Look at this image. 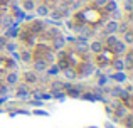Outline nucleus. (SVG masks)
<instances>
[{"label": "nucleus", "instance_id": "obj_1", "mask_svg": "<svg viewBox=\"0 0 133 128\" xmlns=\"http://www.w3.org/2000/svg\"><path fill=\"white\" fill-rule=\"evenodd\" d=\"M15 96L19 99H29L30 98V91H29V86L27 84H20L15 91Z\"/></svg>", "mask_w": 133, "mask_h": 128}, {"label": "nucleus", "instance_id": "obj_2", "mask_svg": "<svg viewBox=\"0 0 133 128\" xmlns=\"http://www.w3.org/2000/svg\"><path fill=\"white\" fill-rule=\"evenodd\" d=\"M118 20H110V22H106V25H104V34L106 36H110V34H118Z\"/></svg>", "mask_w": 133, "mask_h": 128}, {"label": "nucleus", "instance_id": "obj_3", "mask_svg": "<svg viewBox=\"0 0 133 128\" xmlns=\"http://www.w3.org/2000/svg\"><path fill=\"white\" fill-rule=\"evenodd\" d=\"M111 49H113V51H115L116 54H120V56H123V54H125V52L128 51V46H127V44L123 42V41H120V39H118V41H116V44H115V46L111 47Z\"/></svg>", "mask_w": 133, "mask_h": 128}, {"label": "nucleus", "instance_id": "obj_4", "mask_svg": "<svg viewBox=\"0 0 133 128\" xmlns=\"http://www.w3.org/2000/svg\"><path fill=\"white\" fill-rule=\"evenodd\" d=\"M64 44H66V37L64 36H56V37H52V47L54 49H62L64 47Z\"/></svg>", "mask_w": 133, "mask_h": 128}, {"label": "nucleus", "instance_id": "obj_5", "mask_svg": "<svg viewBox=\"0 0 133 128\" xmlns=\"http://www.w3.org/2000/svg\"><path fill=\"white\" fill-rule=\"evenodd\" d=\"M111 78H113L116 83H120V84H123V83L128 81V74L125 71H115V74L111 76Z\"/></svg>", "mask_w": 133, "mask_h": 128}, {"label": "nucleus", "instance_id": "obj_6", "mask_svg": "<svg viewBox=\"0 0 133 128\" xmlns=\"http://www.w3.org/2000/svg\"><path fill=\"white\" fill-rule=\"evenodd\" d=\"M5 81H7V84H17L19 83V72L17 71H10L9 74H7V78H5Z\"/></svg>", "mask_w": 133, "mask_h": 128}, {"label": "nucleus", "instance_id": "obj_7", "mask_svg": "<svg viewBox=\"0 0 133 128\" xmlns=\"http://www.w3.org/2000/svg\"><path fill=\"white\" fill-rule=\"evenodd\" d=\"M110 93H111L113 96H120V98H128V93L125 91V89L121 88V86H115V88L111 89Z\"/></svg>", "mask_w": 133, "mask_h": 128}, {"label": "nucleus", "instance_id": "obj_8", "mask_svg": "<svg viewBox=\"0 0 133 128\" xmlns=\"http://www.w3.org/2000/svg\"><path fill=\"white\" fill-rule=\"evenodd\" d=\"M47 63H45V61H42V59H39V61H36V63H34V71L36 72H44L45 69H47Z\"/></svg>", "mask_w": 133, "mask_h": 128}, {"label": "nucleus", "instance_id": "obj_9", "mask_svg": "<svg viewBox=\"0 0 133 128\" xmlns=\"http://www.w3.org/2000/svg\"><path fill=\"white\" fill-rule=\"evenodd\" d=\"M89 51H93L94 54H99L103 51V42L101 41H94V42L89 44Z\"/></svg>", "mask_w": 133, "mask_h": 128}, {"label": "nucleus", "instance_id": "obj_10", "mask_svg": "<svg viewBox=\"0 0 133 128\" xmlns=\"http://www.w3.org/2000/svg\"><path fill=\"white\" fill-rule=\"evenodd\" d=\"M36 2L34 0H24V3H22V9L25 10V12H32V10H36Z\"/></svg>", "mask_w": 133, "mask_h": 128}, {"label": "nucleus", "instance_id": "obj_11", "mask_svg": "<svg viewBox=\"0 0 133 128\" xmlns=\"http://www.w3.org/2000/svg\"><path fill=\"white\" fill-rule=\"evenodd\" d=\"M45 72H47V74L51 76V78H52V76L56 78V76H59V72H61V69H59V66H57V64H54V66H47V69H45Z\"/></svg>", "mask_w": 133, "mask_h": 128}, {"label": "nucleus", "instance_id": "obj_12", "mask_svg": "<svg viewBox=\"0 0 133 128\" xmlns=\"http://www.w3.org/2000/svg\"><path fill=\"white\" fill-rule=\"evenodd\" d=\"M17 36H19V27H17V25L9 27V29H7V32H5V37H7V39H10V37H14V39H15Z\"/></svg>", "mask_w": 133, "mask_h": 128}, {"label": "nucleus", "instance_id": "obj_13", "mask_svg": "<svg viewBox=\"0 0 133 128\" xmlns=\"http://www.w3.org/2000/svg\"><path fill=\"white\" fill-rule=\"evenodd\" d=\"M123 42L127 44V46H131V44H133V32L130 29L123 32Z\"/></svg>", "mask_w": 133, "mask_h": 128}, {"label": "nucleus", "instance_id": "obj_14", "mask_svg": "<svg viewBox=\"0 0 133 128\" xmlns=\"http://www.w3.org/2000/svg\"><path fill=\"white\" fill-rule=\"evenodd\" d=\"M123 63H125V66H127V69L128 68H131V63H133V52L130 49L125 52V59H123Z\"/></svg>", "mask_w": 133, "mask_h": 128}, {"label": "nucleus", "instance_id": "obj_15", "mask_svg": "<svg viewBox=\"0 0 133 128\" xmlns=\"http://www.w3.org/2000/svg\"><path fill=\"white\" fill-rule=\"evenodd\" d=\"M24 79H25V83H36L37 81V74L32 71H27L24 72Z\"/></svg>", "mask_w": 133, "mask_h": 128}, {"label": "nucleus", "instance_id": "obj_16", "mask_svg": "<svg viewBox=\"0 0 133 128\" xmlns=\"http://www.w3.org/2000/svg\"><path fill=\"white\" fill-rule=\"evenodd\" d=\"M36 14L39 17H47L49 15V9L45 5H39V7H36Z\"/></svg>", "mask_w": 133, "mask_h": 128}, {"label": "nucleus", "instance_id": "obj_17", "mask_svg": "<svg viewBox=\"0 0 133 128\" xmlns=\"http://www.w3.org/2000/svg\"><path fill=\"white\" fill-rule=\"evenodd\" d=\"M51 89H52V93L62 91V89H64V83H62V81H52L51 83Z\"/></svg>", "mask_w": 133, "mask_h": 128}, {"label": "nucleus", "instance_id": "obj_18", "mask_svg": "<svg viewBox=\"0 0 133 128\" xmlns=\"http://www.w3.org/2000/svg\"><path fill=\"white\" fill-rule=\"evenodd\" d=\"M113 68H115V71H125V69H127V66H125L123 59H115L113 61Z\"/></svg>", "mask_w": 133, "mask_h": 128}, {"label": "nucleus", "instance_id": "obj_19", "mask_svg": "<svg viewBox=\"0 0 133 128\" xmlns=\"http://www.w3.org/2000/svg\"><path fill=\"white\" fill-rule=\"evenodd\" d=\"M64 76H66L68 79H71V81H74L78 74H76V71H74L72 68H64Z\"/></svg>", "mask_w": 133, "mask_h": 128}, {"label": "nucleus", "instance_id": "obj_20", "mask_svg": "<svg viewBox=\"0 0 133 128\" xmlns=\"http://www.w3.org/2000/svg\"><path fill=\"white\" fill-rule=\"evenodd\" d=\"M116 41H118L116 34H110V36H106V47H113L115 44H116Z\"/></svg>", "mask_w": 133, "mask_h": 128}, {"label": "nucleus", "instance_id": "obj_21", "mask_svg": "<svg viewBox=\"0 0 133 128\" xmlns=\"http://www.w3.org/2000/svg\"><path fill=\"white\" fill-rule=\"evenodd\" d=\"M20 59H22L24 63H32V52H30V51H25V52H22Z\"/></svg>", "mask_w": 133, "mask_h": 128}, {"label": "nucleus", "instance_id": "obj_22", "mask_svg": "<svg viewBox=\"0 0 133 128\" xmlns=\"http://www.w3.org/2000/svg\"><path fill=\"white\" fill-rule=\"evenodd\" d=\"M104 7H106V10H108V12H113L115 9H118V3L115 2V0H108Z\"/></svg>", "mask_w": 133, "mask_h": 128}, {"label": "nucleus", "instance_id": "obj_23", "mask_svg": "<svg viewBox=\"0 0 133 128\" xmlns=\"http://www.w3.org/2000/svg\"><path fill=\"white\" fill-rule=\"evenodd\" d=\"M111 17H113V20H118V19L121 20V17H123V12H121L120 9H115L113 12H111Z\"/></svg>", "mask_w": 133, "mask_h": 128}, {"label": "nucleus", "instance_id": "obj_24", "mask_svg": "<svg viewBox=\"0 0 133 128\" xmlns=\"http://www.w3.org/2000/svg\"><path fill=\"white\" fill-rule=\"evenodd\" d=\"M5 49L9 51V52H15L17 44H15V42H10V41H9V42H7V46H5Z\"/></svg>", "mask_w": 133, "mask_h": 128}, {"label": "nucleus", "instance_id": "obj_25", "mask_svg": "<svg viewBox=\"0 0 133 128\" xmlns=\"http://www.w3.org/2000/svg\"><path fill=\"white\" fill-rule=\"evenodd\" d=\"M7 42H9V39H7L5 36H0V51H3V49H5Z\"/></svg>", "mask_w": 133, "mask_h": 128}, {"label": "nucleus", "instance_id": "obj_26", "mask_svg": "<svg viewBox=\"0 0 133 128\" xmlns=\"http://www.w3.org/2000/svg\"><path fill=\"white\" fill-rule=\"evenodd\" d=\"M116 116H118V118H123V116H127V110H125L123 106H121V108H118V110H116Z\"/></svg>", "mask_w": 133, "mask_h": 128}, {"label": "nucleus", "instance_id": "obj_27", "mask_svg": "<svg viewBox=\"0 0 133 128\" xmlns=\"http://www.w3.org/2000/svg\"><path fill=\"white\" fill-rule=\"evenodd\" d=\"M131 0H125V10H127V12H131Z\"/></svg>", "mask_w": 133, "mask_h": 128}, {"label": "nucleus", "instance_id": "obj_28", "mask_svg": "<svg viewBox=\"0 0 133 128\" xmlns=\"http://www.w3.org/2000/svg\"><path fill=\"white\" fill-rule=\"evenodd\" d=\"M106 2H108V0H94V5H96V7H104Z\"/></svg>", "mask_w": 133, "mask_h": 128}, {"label": "nucleus", "instance_id": "obj_29", "mask_svg": "<svg viewBox=\"0 0 133 128\" xmlns=\"http://www.w3.org/2000/svg\"><path fill=\"white\" fill-rule=\"evenodd\" d=\"M9 93V88L7 86H0V96H5Z\"/></svg>", "mask_w": 133, "mask_h": 128}, {"label": "nucleus", "instance_id": "obj_30", "mask_svg": "<svg viewBox=\"0 0 133 128\" xmlns=\"http://www.w3.org/2000/svg\"><path fill=\"white\" fill-rule=\"evenodd\" d=\"M106 81H108L106 76H101V78H99V83H98V86H104V84H106Z\"/></svg>", "mask_w": 133, "mask_h": 128}, {"label": "nucleus", "instance_id": "obj_31", "mask_svg": "<svg viewBox=\"0 0 133 128\" xmlns=\"http://www.w3.org/2000/svg\"><path fill=\"white\" fill-rule=\"evenodd\" d=\"M36 113V115H42V116H47V111H39V110H37V111H34Z\"/></svg>", "mask_w": 133, "mask_h": 128}, {"label": "nucleus", "instance_id": "obj_32", "mask_svg": "<svg viewBox=\"0 0 133 128\" xmlns=\"http://www.w3.org/2000/svg\"><path fill=\"white\" fill-rule=\"evenodd\" d=\"M32 105H36V106H42V105H44V101H41V99H39V101H32Z\"/></svg>", "mask_w": 133, "mask_h": 128}, {"label": "nucleus", "instance_id": "obj_33", "mask_svg": "<svg viewBox=\"0 0 133 128\" xmlns=\"http://www.w3.org/2000/svg\"><path fill=\"white\" fill-rule=\"evenodd\" d=\"M52 17H54V19H61V14L59 12H52Z\"/></svg>", "mask_w": 133, "mask_h": 128}, {"label": "nucleus", "instance_id": "obj_34", "mask_svg": "<svg viewBox=\"0 0 133 128\" xmlns=\"http://www.w3.org/2000/svg\"><path fill=\"white\" fill-rule=\"evenodd\" d=\"M89 128H98V126H89Z\"/></svg>", "mask_w": 133, "mask_h": 128}]
</instances>
